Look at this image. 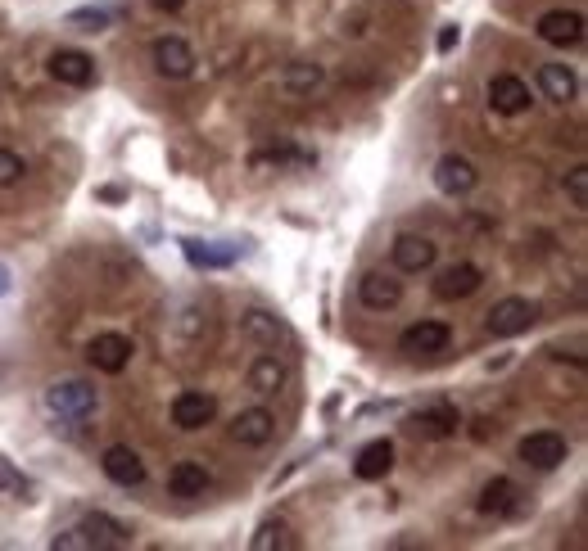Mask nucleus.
I'll return each instance as SVG.
<instances>
[{"label": "nucleus", "mask_w": 588, "mask_h": 551, "mask_svg": "<svg viewBox=\"0 0 588 551\" xmlns=\"http://www.w3.org/2000/svg\"><path fill=\"white\" fill-rule=\"evenodd\" d=\"M123 542H132V529H127L123 520H114V515H105V511H91L77 529H68L64 538H55V547H95V551H105V547H123Z\"/></svg>", "instance_id": "nucleus-1"}, {"label": "nucleus", "mask_w": 588, "mask_h": 551, "mask_svg": "<svg viewBox=\"0 0 588 551\" xmlns=\"http://www.w3.org/2000/svg\"><path fill=\"white\" fill-rule=\"evenodd\" d=\"M95 407H100V393L86 380H55L46 389V411L59 416V421L77 425V421H86V416H95Z\"/></svg>", "instance_id": "nucleus-2"}, {"label": "nucleus", "mask_w": 588, "mask_h": 551, "mask_svg": "<svg viewBox=\"0 0 588 551\" xmlns=\"http://www.w3.org/2000/svg\"><path fill=\"white\" fill-rule=\"evenodd\" d=\"M534 317H539V308H534L530 299H503L484 312V330L494 339H516L534 326Z\"/></svg>", "instance_id": "nucleus-3"}, {"label": "nucleus", "mask_w": 588, "mask_h": 551, "mask_svg": "<svg viewBox=\"0 0 588 551\" xmlns=\"http://www.w3.org/2000/svg\"><path fill=\"white\" fill-rule=\"evenodd\" d=\"M213 416H218V398L204 389H181L177 398H172V425L186 434L204 430V425H213Z\"/></svg>", "instance_id": "nucleus-4"}, {"label": "nucleus", "mask_w": 588, "mask_h": 551, "mask_svg": "<svg viewBox=\"0 0 588 551\" xmlns=\"http://www.w3.org/2000/svg\"><path fill=\"white\" fill-rule=\"evenodd\" d=\"M150 59H154V68H159V77H168V82H186L190 73H195V50H190V41H181V37H159L150 46Z\"/></svg>", "instance_id": "nucleus-5"}, {"label": "nucleus", "mask_w": 588, "mask_h": 551, "mask_svg": "<svg viewBox=\"0 0 588 551\" xmlns=\"http://www.w3.org/2000/svg\"><path fill=\"white\" fill-rule=\"evenodd\" d=\"M484 95H489V109H494V113H503V118H521V113L534 104V100H530V86H525L521 77H512V73L489 77Z\"/></svg>", "instance_id": "nucleus-6"}, {"label": "nucleus", "mask_w": 588, "mask_h": 551, "mask_svg": "<svg viewBox=\"0 0 588 551\" xmlns=\"http://www.w3.org/2000/svg\"><path fill=\"white\" fill-rule=\"evenodd\" d=\"M439 258V244L426 240V235H399L394 240V249H389V262H394V271H403V276H417V271H430Z\"/></svg>", "instance_id": "nucleus-7"}, {"label": "nucleus", "mask_w": 588, "mask_h": 551, "mask_svg": "<svg viewBox=\"0 0 588 551\" xmlns=\"http://www.w3.org/2000/svg\"><path fill=\"white\" fill-rule=\"evenodd\" d=\"M132 339L118 335V330H105V335H95L91 348H86V357H91L95 371H105V375H123L127 362H132Z\"/></svg>", "instance_id": "nucleus-8"}, {"label": "nucleus", "mask_w": 588, "mask_h": 551, "mask_svg": "<svg viewBox=\"0 0 588 551\" xmlns=\"http://www.w3.org/2000/svg\"><path fill=\"white\" fill-rule=\"evenodd\" d=\"M566 457H570V443L552 430H534L521 439V461L534 470H557Z\"/></svg>", "instance_id": "nucleus-9"}, {"label": "nucleus", "mask_w": 588, "mask_h": 551, "mask_svg": "<svg viewBox=\"0 0 588 551\" xmlns=\"http://www.w3.org/2000/svg\"><path fill=\"white\" fill-rule=\"evenodd\" d=\"M475 181H480V172H475L471 159H462V154H444V159L435 163V190L448 199H462L475 190Z\"/></svg>", "instance_id": "nucleus-10"}, {"label": "nucleus", "mask_w": 588, "mask_h": 551, "mask_svg": "<svg viewBox=\"0 0 588 551\" xmlns=\"http://www.w3.org/2000/svg\"><path fill=\"white\" fill-rule=\"evenodd\" d=\"M181 253H186L190 267L222 271V267H231V262L245 253V244H236V240H181Z\"/></svg>", "instance_id": "nucleus-11"}, {"label": "nucleus", "mask_w": 588, "mask_h": 551, "mask_svg": "<svg viewBox=\"0 0 588 551\" xmlns=\"http://www.w3.org/2000/svg\"><path fill=\"white\" fill-rule=\"evenodd\" d=\"M358 299H362V308H371V312H389L403 303V281L394 271H367L358 281Z\"/></svg>", "instance_id": "nucleus-12"}, {"label": "nucleus", "mask_w": 588, "mask_h": 551, "mask_svg": "<svg viewBox=\"0 0 588 551\" xmlns=\"http://www.w3.org/2000/svg\"><path fill=\"white\" fill-rule=\"evenodd\" d=\"M448 344H453V330H448L444 321H417V326H408L399 335V348L408 357H435V353H444Z\"/></svg>", "instance_id": "nucleus-13"}, {"label": "nucleus", "mask_w": 588, "mask_h": 551, "mask_svg": "<svg viewBox=\"0 0 588 551\" xmlns=\"http://www.w3.org/2000/svg\"><path fill=\"white\" fill-rule=\"evenodd\" d=\"M539 37L548 41V46H579L584 41V14L579 10H548L539 14Z\"/></svg>", "instance_id": "nucleus-14"}, {"label": "nucleus", "mask_w": 588, "mask_h": 551, "mask_svg": "<svg viewBox=\"0 0 588 551\" xmlns=\"http://www.w3.org/2000/svg\"><path fill=\"white\" fill-rule=\"evenodd\" d=\"M272 434H276V416L267 407H249L231 421V439L240 448H263V443H272Z\"/></svg>", "instance_id": "nucleus-15"}, {"label": "nucleus", "mask_w": 588, "mask_h": 551, "mask_svg": "<svg viewBox=\"0 0 588 551\" xmlns=\"http://www.w3.org/2000/svg\"><path fill=\"white\" fill-rule=\"evenodd\" d=\"M484 285V271L475 267V262H457V267L439 271V281H435V294L444 303H457V299H471L475 290Z\"/></svg>", "instance_id": "nucleus-16"}, {"label": "nucleus", "mask_w": 588, "mask_h": 551, "mask_svg": "<svg viewBox=\"0 0 588 551\" xmlns=\"http://www.w3.org/2000/svg\"><path fill=\"white\" fill-rule=\"evenodd\" d=\"M100 470H105L114 484H123V488H141L145 484V461L136 457L132 448H123V443L105 448V457H100Z\"/></svg>", "instance_id": "nucleus-17"}, {"label": "nucleus", "mask_w": 588, "mask_h": 551, "mask_svg": "<svg viewBox=\"0 0 588 551\" xmlns=\"http://www.w3.org/2000/svg\"><path fill=\"white\" fill-rule=\"evenodd\" d=\"M50 77L64 86H91L95 82V59L82 50H55L50 55Z\"/></svg>", "instance_id": "nucleus-18"}, {"label": "nucleus", "mask_w": 588, "mask_h": 551, "mask_svg": "<svg viewBox=\"0 0 588 551\" xmlns=\"http://www.w3.org/2000/svg\"><path fill=\"white\" fill-rule=\"evenodd\" d=\"M457 407H448V402H439V407H426V411H417L408 421V430L412 434H421V439H453L457 434Z\"/></svg>", "instance_id": "nucleus-19"}, {"label": "nucleus", "mask_w": 588, "mask_h": 551, "mask_svg": "<svg viewBox=\"0 0 588 551\" xmlns=\"http://www.w3.org/2000/svg\"><path fill=\"white\" fill-rule=\"evenodd\" d=\"M213 484V475L204 470V461H177L168 470V493L172 497H204Z\"/></svg>", "instance_id": "nucleus-20"}, {"label": "nucleus", "mask_w": 588, "mask_h": 551, "mask_svg": "<svg viewBox=\"0 0 588 551\" xmlns=\"http://www.w3.org/2000/svg\"><path fill=\"white\" fill-rule=\"evenodd\" d=\"M389 470H394V443H389V439H371L367 448L358 452V461H353V475L367 479V484L385 479Z\"/></svg>", "instance_id": "nucleus-21"}, {"label": "nucleus", "mask_w": 588, "mask_h": 551, "mask_svg": "<svg viewBox=\"0 0 588 551\" xmlns=\"http://www.w3.org/2000/svg\"><path fill=\"white\" fill-rule=\"evenodd\" d=\"M290 384V366L276 353H258L254 366H249V389L254 393H281Z\"/></svg>", "instance_id": "nucleus-22"}, {"label": "nucleus", "mask_w": 588, "mask_h": 551, "mask_svg": "<svg viewBox=\"0 0 588 551\" xmlns=\"http://www.w3.org/2000/svg\"><path fill=\"white\" fill-rule=\"evenodd\" d=\"M240 330L263 348H276V339H285V321L276 317V312H267V308H249L245 317H240Z\"/></svg>", "instance_id": "nucleus-23"}, {"label": "nucleus", "mask_w": 588, "mask_h": 551, "mask_svg": "<svg viewBox=\"0 0 588 551\" xmlns=\"http://www.w3.org/2000/svg\"><path fill=\"white\" fill-rule=\"evenodd\" d=\"M539 91H543V100H552V104H570L579 91V82L566 64H543L539 68Z\"/></svg>", "instance_id": "nucleus-24"}, {"label": "nucleus", "mask_w": 588, "mask_h": 551, "mask_svg": "<svg viewBox=\"0 0 588 551\" xmlns=\"http://www.w3.org/2000/svg\"><path fill=\"white\" fill-rule=\"evenodd\" d=\"M516 506V484L507 475H498V479H489L484 484V493H480V515H507Z\"/></svg>", "instance_id": "nucleus-25"}, {"label": "nucleus", "mask_w": 588, "mask_h": 551, "mask_svg": "<svg viewBox=\"0 0 588 551\" xmlns=\"http://www.w3.org/2000/svg\"><path fill=\"white\" fill-rule=\"evenodd\" d=\"M285 86H290L294 95L317 91V86H322V68H317V64H290V68H285Z\"/></svg>", "instance_id": "nucleus-26"}, {"label": "nucleus", "mask_w": 588, "mask_h": 551, "mask_svg": "<svg viewBox=\"0 0 588 551\" xmlns=\"http://www.w3.org/2000/svg\"><path fill=\"white\" fill-rule=\"evenodd\" d=\"M0 493H5V497H19V502H28V497H32V484L19 475V470H14V461L5 457V452H0Z\"/></svg>", "instance_id": "nucleus-27"}, {"label": "nucleus", "mask_w": 588, "mask_h": 551, "mask_svg": "<svg viewBox=\"0 0 588 551\" xmlns=\"http://www.w3.org/2000/svg\"><path fill=\"white\" fill-rule=\"evenodd\" d=\"M109 23H114L109 10H73L68 14V28H77V32H105Z\"/></svg>", "instance_id": "nucleus-28"}, {"label": "nucleus", "mask_w": 588, "mask_h": 551, "mask_svg": "<svg viewBox=\"0 0 588 551\" xmlns=\"http://www.w3.org/2000/svg\"><path fill=\"white\" fill-rule=\"evenodd\" d=\"M566 195H570V208H579V213L588 208V168L584 163L566 172Z\"/></svg>", "instance_id": "nucleus-29"}, {"label": "nucleus", "mask_w": 588, "mask_h": 551, "mask_svg": "<svg viewBox=\"0 0 588 551\" xmlns=\"http://www.w3.org/2000/svg\"><path fill=\"white\" fill-rule=\"evenodd\" d=\"M249 547L254 551H272V547H290V538H285V524H258V533L249 538Z\"/></svg>", "instance_id": "nucleus-30"}, {"label": "nucleus", "mask_w": 588, "mask_h": 551, "mask_svg": "<svg viewBox=\"0 0 588 551\" xmlns=\"http://www.w3.org/2000/svg\"><path fill=\"white\" fill-rule=\"evenodd\" d=\"M23 172H28V163L19 159L14 150H0V190L14 186V181H23Z\"/></svg>", "instance_id": "nucleus-31"}, {"label": "nucleus", "mask_w": 588, "mask_h": 551, "mask_svg": "<svg viewBox=\"0 0 588 551\" xmlns=\"http://www.w3.org/2000/svg\"><path fill=\"white\" fill-rule=\"evenodd\" d=\"M457 46V28H444L439 32V50H453Z\"/></svg>", "instance_id": "nucleus-32"}, {"label": "nucleus", "mask_w": 588, "mask_h": 551, "mask_svg": "<svg viewBox=\"0 0 588 551\" xmlns=\"http://www.w3.org/2000/svg\"><path fill=\"white\" fill-rule=\"evenodd\" d=\"M186 0H154V10H163V14H177Z\"/></svg>", "instance_id": "nucleus-33"}, {"label": "nucleus", "mask_w": 588, "mask_h": 551, "mask_svg": "<svg viewBox=\"0 0 588 551\" xmlns=\"http://www.w3.org/2000/svg\"><path fill=\"white\" fill-rule=\"evenodd\" d=\"M5 294H10V267L0 262V299H5Z\"/></svg>", "instance_id": "nucleus-34"}]
</instances>
